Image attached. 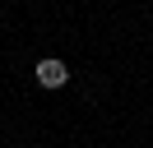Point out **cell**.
Masks as SVG:
<instances>
[{
  "label": "cell",
  "mask_w": 153,
  "mask_h": 148,
  "mask_svg": "<svg viewBox=\"0 0 153 148\" xmlns=\"http://www.w3.org/2000/svg\"><path fill=\"white\" fill-rule=\"evenodd\" d=\"M33 74H37V83H42V88H65V83H70L65 60H37V70H33Z\"/></svg>",
  "instance_id": "6da1fadb"
}]
</instances>
